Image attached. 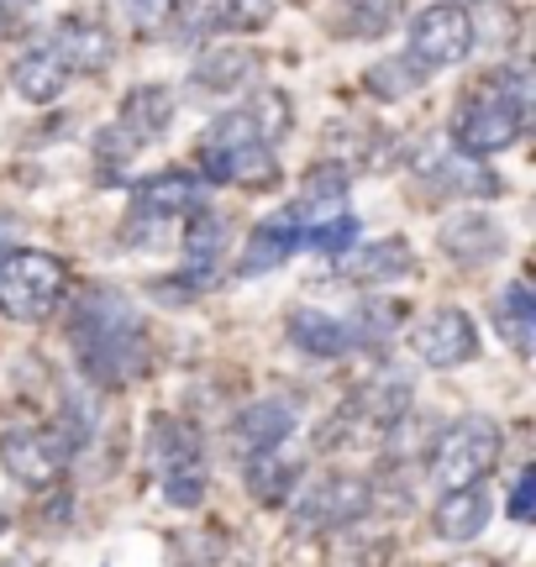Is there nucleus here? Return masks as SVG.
Returning <instances> with one entry per match:
<instances>
[{"label":"nucleus","mask_w":536,"mask_h":567,"mask_svg":"<svg viewBox=\"0 0 536 567\" xmlns=\"http://www.w3.org/2000/svg\"><path fill=\"white\" fill-rule=\"evenodd\" d=\"M69 342L80 358V373L101 389H122L147 373V331L137 321V310L126 305L116 289H84L69 316Z\"/></svg>","instance_id":"1"},{"label":"nucleus","mask_w":536,"mask_h":567,"mask_svg":"<svg viewBox=\"0 0 536 567\" xmlns=\"http://www.w3.org/2000/svg\"><path fill=\"white\" fill-rule=\"evenodd\" d=\"M526 111H532V74L520 69V63H505L495 69L484 84H474L453 111V132L447 137L463 147V153H474V158H489L499 147H511V142L526 132Z\"/></svg>","instance_id":"2"},{"label":"nucleus","mask_w":536,"mask_h":567,"mask_svg":"<svg viewBox=\"0 0 536 567\" xmlns=\"http://www.w3.org/2000/svg\"><path fill=\"white\" fill-rule=\"evenodd\" d=\"M69 295L63 258L42 247H6L0 258V316L6 321H48Z\"/></svg>","instance_id":"3"},{"label":"nucleus","mask_w":536,"mask_h":567,"mask_svg":"<svg viewBox=\"0 0 536 567\" xmlns=\"http://www.w3.org/2000/svg\"><path fill=\"white\" fill-rule=\"evenodd\" d=\"M415 184L436 200H489L499 195V179L484 168V158L463 153L453 137H421L411 153Z\"/></svg>","instance_id":"4"},{"label":"nucleus","mask_w":536,"mask_h":567,"mask_svg":"<svg viewBox=\"0 0 536 567\" xmlns=\"http://www.w3.org/2000/svg\"><path fill=\"white\" fill-rule=\"evenodd\" d=\"M499 452H505V436H499L495 421H457L453 431H442L436 446L426 452V467L442 488H468L478 484L484 473H495Z\"/></svg>","instance_id":"5"},{"label":"nucleus","mask_w":536,"mask_h":567,"mask_svg":"<svg viewBox=\"0 0 536 567\" xmlns=\"http://www.w3.org/2000/svg\"><path fill=\"white\" fill-rule=\"evenodd\" d=\"M0 463L6 473L27 488H53L63 478V467L74 463V446L59 431V421L48 425H11L0 431Z\"/></svg>","instance_id":"6"},{"label":"nucleus","mask_w":536,"mask_h":567,"mask_svg":"<svg viewBox=\"0 0 536 567\" xmlns=\"http://www.w3.org/2000/svg\"><path fill=\"white\" fill-rule=\"evenodd\" d=\"M289 122H295V111H289L285 90H258V95H248L243 105L221 111V116L206 126L200 147H221V153H231V147H252V142L279 147V142L289 137Z\"/></svg>","instance_id":"7"},{"label":"nucleus","mask_w":536,"mask_h":567,"mask_svg":"<svg viewBox=\"0 0 536 567\" xmlns=\"http://www.w3.org/2000/svg\"><path fill=\"white\" fill-rule=\"evenodd\" d=\"M373 505H379V488L369 478H358V473H327L295 505V530L300 536H331V530L352 526V520H369Z\"/></svg>","instance_id":"8"},{"label":"nucleus","mask_w":536,"mask_h":567,"mask_svg":"<svg viewBox=\"0 0 536 567\" xmlns=\"http://www.w3.org/2000/svg\"><path fill=\"white\" fill-rule=\"evenodd\" d=\"M474 53V17H468V6H457V0H436L426 6L421 17L411 21V59L436 74V69H453Z\"/></svg>","instance_id":"9"},{"label":"nucleus","mask_w":536,"mask_h":567,"mask_svg":"<svg viewBox=\"0 0 536 567\" xmlns=\"http://www.w3.org/2000/svg\"><path fill=\"white\" fill-rule=\"evenodd\" d=\"M411 352L426 368H463L478 358V331L463 310L442 305V310H432V316H421L411 326Z\"/></svg>","instance_id":"10"},{"label":"nucleus","mask_w":536,"mask_h":567,"mask_svg":"<svg viewBox=\"0 0 536 567\" xmlns=\"http://www.w3.org/2000/svg\"><path fill=\"white\" fill-rule=\"evenodd\" d=\"M174 27L185 38H216V32H258L274 21V0H174Z\"/></svg>","instance_id":"11"},{"label":"nucleus","mask_w":536,"mask_h":567,"mask_svg":"<svg viewBox=\"0 0 536 567\" xmlns=\"http://www.w3.org/2000/svg\"><path fill=\"white\" fill-rule=\"evenodd\" d=\"M42 42L59 53L69 74H101L105 63H111V53H116L111 27H101V21H90V17H69L59 27H48Z\"/></svg>","instance_id":"12"},{"label":"nucleus","mask_w":536,"mask_h":567,"mask_svg":"<svg viewBox=\"0 0 536 567\" xmlns=\"http://www.w3.org/2000/svg\"><path fill=\"white\" fill-rule=\"evenodd\" d=\"M300 473H306V457H300L289 442H279V446H264V452H248L243 484H248V494L258 505L285 509L289 494L300 488Z\"/></svg>","instance_id":"13"},{"label":"nucleus","mask_w":536,"mask_h":567,"mask_svg":"<svg viewBox=\"0 0 536 567\" xmlns=\"http://www.w3.org/2000/svg\"><path fill=\"white\" fill-rule=\"evenodd\" d=\"M411 389L415 384L400 373V368H379L373 379H363V384L348 394V410L369 425L373 436H384V431H390V425L411 410Z\"/></svg>","instance_id":"14"},{"label":"nucleus","mask_w":536,"mask_h":567,"mask_svg":"<svg viewBox=\"0 0 536 567\" xmlns=\"http://www.w3.org/2000/svg\"><path fill=\"white\" fill-rule=\"evenodd\" d=\"M289 342L300 347L306 358H327V363H337V358H348V352H358V331H352V321H337V316H327V310H316V305H300V310H289Z\"/></svg>","instance_id":"15"},{"label":"nucleus","mask_w":536,"mask_h":567,"mask_svg":"<svg viewBox=\"0 0 536 567\" xmlns=\"http://www.w3.org/2000/svg\"><path fill=\"white\" fill-rule=\"evenodd\" d=\"M264 59L252 48H206L189 63V90L195 95H243V84L258 80Z\"/></svg>","instance_id":"16"},{"label":"nucleus","mask_w":536,"mask_h":567,"mask_svg":"<svg viewBox=\"0 0 536 567\" xmlns=\"http://www.w3.org/2000/svg\"><path fill=\"white\" fill-rule=\"evenodd\" d=\"M189 210H200V179H189L179 168L147 174L132 189V216H143V221H174V216H189Z\"/></svg>","instance_id":"17"},{"label":"nucleus","mask_w":536,"mask_h":567,"mask_svg":"<svg viewBox=\"0 0 536 567\" xmlns=\"http://www.w3.org/2000/svg\"><path fill=\"white\" fill-rule=\"evenodd\" d=\"M436 243H442V252L453 258L457 268H484L489 258H499L505 252V231H499V221H489V216H453V221L436 231Z\"/></svg>","instance_id":"18"},{"label":"nucleus","mask_w":536,"mask_h":567,"mask_svg":"<svg viewBox=\"0 0 536 567\" xmlns=\"http://www.w3.org/2000/svg\"><path fill=\"white\" fill-rule=\"evenodd\" d=\"M174 111H179V101H174V90H168V84H137V90H126L116 126H122L137 147H147V142H158L168 132Z\"/></svg>","instance_id":"19"},{"label":"nucleus","mask_w":536,"mask_h":567,"mask_svg":"<svg viewBox=\"0 0 536 567\" xmlns=\"http://www.w3.org/2000/svg\"><path fill=\"white\" fill-rule=\"evenodd\" d=\"M295 405L289 400H258V405L237 410V421H231V446L248 457V452H264V446H279L295 436Z\"/></svg>","instance_id":"20"},{"label":"nucleus","mask_w":536,"mask_h":567,"mask_svg":"<svg viewBox=\"0 0 536 567\" xmlns=\"http://www.w3.org/2000/svg\"><path fill=\"white\" fill-rule=\"evenodd\" d=\"M74 80L69 69H63V59L48 48V42H32L27 53H21L17 63H11V90H17L27 105H48V101H59L63 95V84Z\"/></svg>","instance_id":"21"},{"label":"nucleus","mask_w":536,"mask_h":567,"mask_svg":"<svg viewBox=\"0 0 536 567\" xmlns=\"http://www.w3.org/2000/svg\"><path fill=\"white\" fill-rule=\"evenodd\" d=\"M231 247V221L221 216V210H189V226H185V274L195 284L210 279V268L227 258Z\"/></svg>","instance_id":"22"},{"label":"nucleus","mask_w":536,"mask_h":567,"mask_svg":"<svg viewBox=\"0 0 536 567\" xmlns=\"http://www.w3.org/2000/svg\"><path fill=\"white\" fill-rule=\"evenodd\" d=\"M295 247H300V221H295L289 210H279V216H268V221H258L248 231L237 274H243V279H258V274H268L274 264H285Z\"/></svg>","instance_id":"23"},{"label":"nucleus","mask_w":536,"mask_h":567,"mask_svg":"<svg viewBox=\"0 0 536 567\" xmlns=\"http://www.w3.org/2000/svg\"><path fill=\"white\" fill-rule=\"evenodd\" d=\"M489 526V494L478 484L468 488H442V505L432 509V530L442 542H474Z\"/></svg>","instance_id":"24"},{"label":"nucleus","mask_w":536,"mask_h":567,"mask_svg":"<svg viewBox=\"0 0 536 567\" xmlns=\"http://www.w3.org/2000/svg\"><path fill=\"white\" fill-rule=\"evenodd\" d=\"M342 205H348V168L342 163H316L306 174V189L289 205V216L306 231V226L327 221V216H342Z\"/></svg>","instance_id":"25"},{"label":"nucleus","mask_w":536,"mask_h":567,"mask_svg":"<svg viewBox=\"0 0 536 567\" xmlns=\"http://www.w3.org/2000/svg\"><path fill=\"white\" fill-rule=\"evenodd\" d=\"M411 268H415V252L405 237H384V243H369V247H358L348 258V279L358 284H400V279H411Z\"/></svg>","instance_id":"26"},{"label":"nucleus","mask_w":536,"mask_h":567,"mask_svg":"<svg viewBox=\"0 0 536 567\" xmlns=\"http://www.w3.org/2000/svg\"><path fill=\"white\" fill-rule=\"evenodd\" d=\"M495 326H499V337L516 347L520 358H532L536 352V295H532V284L526 279H511L505 289H499Z\"/></svg>","instance_id":"27"},{"label":"nucleus","mask_w":536,"mask_h":567,"mask_svg":"<svg viewBox=\"0 0 536 567\" xmlns=\"http://www.w3.org/2000/svg\"><path fill=\"white\" fill-rule=\"evenodd\" d=\"M394 542L384 530H369L363 520L331 530V547H327V567H390Z\"/></svg>","instance_id":"28"},{"label":"nucleus","mask_w":536,"mask_h":567,"mask_svg":"<svg viewBox=\"0 0 536 567\" xmlns=\"http://www.w3.org/2000/svg\"><path fill=\"white\" fill-rule=\"evenodd\" d=\"M405 21V0H342L337 32L358 42H379L384 32H394Z\"/></svg>","instance_id":"29"},{"label":"nucleus","mask_w":536,"mask_h":567,"mask_svg":"<svg viewBox=\"0 0 536 567\" xmlns=\"http://www.w3.org/2000/svg\"><path fill=\"white\" fill-rule=\"evenodd\" d=\"M147 446H153V463L158 467L179 463V457H206L200 431H195L189 421H179V415H153V436H147Z\"/></svg>","instance_id":"30"},{"label":"nucleus","mask_w":536,"mask_h":567,"mask_svg":"<svg viewBox=\"0 0 536 567\" xmlns=\"http://www.w3.org/2000/svg\"><path fill=\"white\" fill-rule=\"evenodd\" d=\"M436 436H442V431H436L432 415H411V410H405V415L384 431V442H390V467H405V463H415V457H426L436 446Z\"/></svg>","instance_id":"31"},{"label":"nucleus","mask_w":536,"mask_h":567,"mask_svg":"<svg viewBox=\"0 0 536 567\" xmlns=\"http://www.w3.org/2000/svg\"><path fill=\"white\" fill-rule=\"evenodd\" d=\"M158 488H164V499H168V505L195 509L200 499H206V488H210L206 457H179V463L158 467Z\"/></svg>","instance_id":"32"},{"label":"nucleus","mask_w":536,"mask_h":567,"mask_svg":"<svg viewBox=\"0 0 536 567\" xmlns=\"http://www.w3.org/2000/svg\"><path fill=\"white\" fill-rule=\"evenodd\" d=\"M421 80H426V69L405 53V59L373 63L369 74H363V90H369V95H379V101H400V95H411Z\"/></svg>","instance_id":"33"},{"label":"nucleus","mask_w":536,"mask_h":567,"mask_svg":"<svg viewBox=\"0 0 536 567\" xmlns=\"http://www.w3.org/2000/svg\"><path fill=\"white\" fill-rule=\"evenodd\" d=\"M400 321H405L400 300H369L363 310H358L352 331H358V342H384V337H394V331H400Z\"/></svg>","instance_id":"34"},{"label":"nucleus","mask_w":536,"mask_h":567,"mask_svg":"<svg viewBox=\"0 0 536 567\" xmlns=\"http://www.w3.org/2000/svg\"><path fill=\"white\" fill-rule=\"evenodd\" d=\"M352 237H358V221L342 210V216H327V221L306 226V231H300V247H316V252H348Z\"/></svg>","instance_id":"35"},{"label":"nucleus","mask_w":536,"mask_h":567,"mask_svg":"<svg viewBox=\"0 0 536 567\" xmlns=\"http://www.w3.org/2000/svg\"><path fill=\"white\" fill-rule=\"evenodd\" d=\"M137 153H143V147H137V142L126 137V132H122L116 122L101 126V137H95V158H101V168H111V163L122 168V163H132Z\"/></svg>","instance_id":"36"},{"label":"nucleus","mask_w":536,"mask_h":567,"mask_svg":"<svg viewBox=\"0 0 536 567\" xmlns=\"http://www.w3.org/2000/svg\"><path fill=\"white\" fill-rule=\"evenodd\" d=\"M532 509H536V467H526L516 478V494H511V515H516V520H532Z\"/></svg>","instance_id":"37"},{"label":"nucleus","mask_w":536,"mask_h":567,"mask_svg":"<svg viewBox=\"0 0 536 567\" xmlns=\"http://www.w3.org/2000/svg\"><path fill=\"white\" fill-rule=\"evenodd\" d=\"M122 6L132 11L137 27H153V21H164L168 11H174V0H122Z\"/></svg>","instance_id":"38"},{"label":"nucleus","mask_w":536,"mask_h":567,"mask_svg":"<svg viewBox=\"0 0 536 567\" xmlns=\"http://www.w3.org/2000/svg\"><path fill=\"white\" fill-rule=\"evenodd\" d=\"M21 0H0V38H6V27H11V17H17Z\"/></svg>","instance_id":"39"},{"label":"nucleus","mask_w":536,"mask_h":567,"mask_svg":"<svg viewBox=\"0 0 536 567\" xmlns=\"http://www.w3.org/2000/svg\"><path fill=\"white\" fill-rule=\"evenodd\" d=\"M11 530V509H6V499H0V536Z\"/></svg>","instance_id":"40"},{"label":"nucleus","mask_w":536,"mask_h":567,"mask_svg":"<svg viewBox=\"0 0 536 567\" xmlns=\"http://www.w3.org/2000/svg\"><path fill=\"white\" fill-rule=\"evenodd\" d=\"M0 567H38V563H32V557H6Z\"/></svg>","instance_id":"41"},{"label":"nucleus","mask_w":536,"mask_h":567,"mask_svg":"<svg viewBox=\"0 0 536 567\" xmlns=\"http://www.w3.org/2000/svg\"><path fill=\"white\" fill-rule=\"evenodd\" d=\"M0 258H6V243H0Z\"/></svg>","instance_id":"42"},{"label":"nucleus","mask_w":536,"mask_h":567,"mask_svg":"<svg viewBox=\"0 0 536 567\" xmlns=\"http://www.w3.org/2000/svg\"><path fill=\"white\" fill-rule=\"evenodd\" d=\"M457 6H468V0H457Z\"/></svg>","instance_id":"43"}]
</instances>
